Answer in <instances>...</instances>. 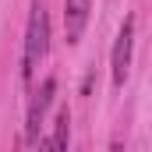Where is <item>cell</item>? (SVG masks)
Here are the masks:
<instances>
[{
    "label": "cell",
    "mask_w": 152,
    "mask_h": 152,
    "mask_svg": "<svg viewBox=\"0 0 152 152\" xmlns=\"http://www.w3.org/2000/svg\"><path fill=\"white\" fill-rule=\"evenodd\" d=\"M46 50H50V14H46L42 0H32L28 28H25V53H21V81L25 85L36 78L39 64L46 60Z\"/></svg>",
    "instance_id": "6da1fadb"
},
{
    "label": "cell",
    "mask_w": 152,
    "mask_h": 152,
    "mask_svg": "<svg viewBox=\"0 0 152 152\" xmlns=\"http://www.w3.org/2000/svg\"><path fill=\"white\" fill-rule=\"evenodd\" d=\"M131 46H134V18L127 14L120 21V32L113 39V50H110V78H113V88H120L127 81V67H131Z\"/></svg>",
    "instance_id": "7a4b0ae2"
},
{
    "label": "cell",
    "mask_w": 152,
    "mask_h": 152,
    "mask_svg": "<svg viewBox=\"0 0 152 152\" xmlns=\"http://www.w3.org/2000/svg\"><path fill=\"white\" fill-rule=\"evenodd\" d=\"M53 96H57V78H46V81L36 88L32 103H28V117H25V142L39 145V127H42V120H46V110H50Z\"/></svg>",
    "instance_id": "3957f363"
},
{
    "label": "cell",
    "mask_w": 152,
    "mask_h": 152,
    "mask_svg": "<svg viewBox=\"0 0 152 152\" xmlns=\"http://www.w3.org/2000/svg\"><path fill=\"white\" fill-rule=\"evenodd\" d=\"M88 11H92V0H64V39L75 46L85 25H88Z\"/></svg>",
    "instance_id": "277c9868"
},
{
    "label": "cell",
    "mask_w": 152,
    "mask_h": 152,
    "mask_svg": "<svg viewBox=\"0 0 152 152\" xmlns=\"http://www.w3.org/2000/svg\"><path fill=\"white\" fill-rule=\"evenodd\" d=\"M67 138H71V110L60 106L53 117V134L39 138V149H67Z\"/></svg>",
    "instance_id": "5b68a950"
}]
</instances>
